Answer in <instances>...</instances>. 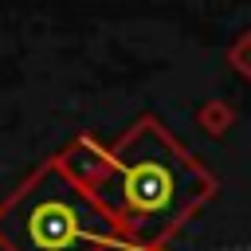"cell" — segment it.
<instances>
[{
  "mask_svg": "<svg viewBox=\"0 0 251 251\" xmlns=\"http://www.w3.org/2000/svg\"><path fill=\"white\" fill-rule=\"evenodd\" d=\"M106 212L118 220L129 247L149 251L165 243L212 192L208 173L188 161L157 126H137L106 157L94 184Z\"/></svg>",
  "mask_w": 251,
  "mask_h": 251,
  "instance_id": "1",
  "label": "cell"
},
{
  "mask_svg": "<svg viewBox=\"0 0 251 251\" xmlns=\"http://www.w3.org/2000/svg\"><path fill=\"white\" fill-rule=\"evenodd\" d=\"M118 235L106 204L63 165H43L0 208L4 251H102Z\"/></svg>",
  "mask_w": 251,
  "mask_h": 251,
  "instance_id": "2",
  "label": "cell"
}]
</instances>
